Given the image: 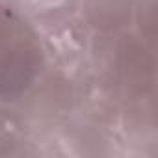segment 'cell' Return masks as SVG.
Listing matches in <instances>:
<instances>
[{
	"instance_id": "1",
	"label": "cell",
	"mask_w": 158,
	"mask_h": 158,
	"mask_svg": "<svg viewBox=\"0 0 158 158\" xmlns=\"http://www.w3.org/2000/svg\"><path fill=\"white\" fill-rule=\"evenodd\" d=\"M139 0H73L71 21L86 47L134 28Z\"/></svg>"
}]
</instances>
